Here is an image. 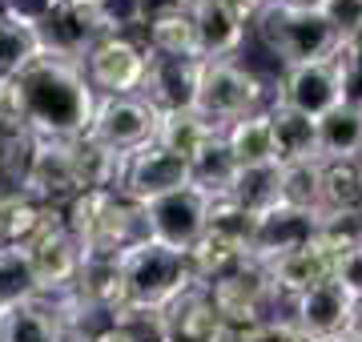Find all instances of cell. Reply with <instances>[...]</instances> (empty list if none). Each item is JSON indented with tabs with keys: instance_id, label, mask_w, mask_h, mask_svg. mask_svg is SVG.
<instances>
[{
	"instance_id": "30",
	"label": "cell",
	"mask_w": 362,
	"mask_h": 342,
	"mask_svg": "<svg viewBox=\"0 0 362 342\" xmlns=\"http://www.w3.org/2000/svg\"><path fill=\"white\" fill-rule=\"evenodd\" d=\"M73 158H77L81 194H85V189H117L121 158H125V153H109L101 145H93L89 137H77V141H73Z\"/></svg>"
},
{
	"instance_id": "1",
	"label": "cell",
	"mask_w": 362,
	"mask_h": 342,
	"mask_svg": "<svg viewBox=\"0 0 362 342\" xmlns=\"http://www.w3.org/2000/svg\"><path fill=\"white\" fill-rule=\"evenodd\" d=\"M13 81H16V97H21V117H25V129L33 137L77 141V137L89 133L97 93H93L81 61L45 49Z\"/></svg>"
},
{
	"instance_id": "13",
	"label": "cell",
	"mask_w": 362,
	"mask_h": 342,
	"mask_svg": "<svg viewBox=\"0 0 362 342\" xmlns=\"http://www.w3.org/2000/svg\"><path fill=\"white\" fill-rule=\"evenodd\" d=\"M25 254H28V266H33V278H37V294H65V290H73V282L81 274V246L77 237L69 234L65 210L28 242Z\"/></svg>"
},
{
	"instance_id": "2",
	"label": "cell",
	"mask_w": 362,
	"mask_h": 342,
	"mask_svg": "<svg viewBox=\"0 0 362 342\" xmlns=\"http://www.w3.org/2000/svg\"><path fill=\"white\" fill-rule=\"evenodd\" d=\"M117 270H121V298H125L121 310H169L194 286L189 258L169 246H157L149 237L117 254Z\"/></svg>"
},
{
	"instance_id": "49",
	"label": "cell",
	"mask_w": 362,
	"mask_h": 342,
	"mask_svg": "<svg viewBox=\"0 0 362 342\" xmlns=\"http://www.w3.org/2000/svg\"><path fill=\"white\" fill-rule=\"evenodd\" d=\"M81 4H89V0H81Z\"/></svg>"
},
{
	"instance_id": "22",
	"label": "cell",
	"mask_w": 362,
	"mask_h": 342,
	"mask_svg": "<svg viewBox=\"0 0 362 342\" xmlns=\"http://www.w3.org/2000/svg\"><path fill=\"white\" fill-rule=\"evenodd\" d=\"M270 129H274V153L278 165H298V161H322L318 158V121L306 113H294L274 101L270 109Z\"/></svg>"
},
{
	"instance_id": "44",
	"label": "cell",
	"mask_w": 362,
	"mask_h": 342,
	"mask_svg": "<svg viewBox=\"0 0 362 342\" xmlns=\"http://www.w3.org/2000/svg\"><path fill=\"white\" fill-rule=\"evenodd\" d=\"M93 342H141V338H137L133 330H125V326H113V322H109L105 330H97V334H93Z\"/></svg>"
},
{
	"instance_id": "16",
	"label": "cell",
	"mask_w": 362,
	"mask_h": 342,
	"mask_svg": "<svg viewBox=\"0 0 362 342\" xmlns=\"http://www.w3.org/2000/svg\"><path fill=\"white\" fill-rule=\"evenodd\" d=\"M350 310H354V294L338 278H326V282H318L294 298V330L306 342L334 338L346 330Z\"/></svg>"
},
{
	"instance_id": "29",
	"label": "cell",
	"mask_w": 362,
	"mask_h": 342,
	"mask_svg": "<svg viewBox=\"0 0 362 342\" xmlns=\"http://www.w3.org/2000/svg\"><path fill=\"white\" fill-rule=\"evenodd\" d=\"M40 53H45V40H40L37 25H25V20L0 13V77H16Z\"/></svg>"
},
{
	"instance_id": "38",
	"label": "cell",
	"mask_w": 362,
	"mask_h": 342,
	"mask_svg": "<svg viewBox=\"0 0 362 342\" xmlns=\"http://www.w3.org/2000/svg\"><path fill=\"white\" fill-rule=\"evenodd\" d=\"M0 133H25L21 97H16V81L13 77H0Z\"/></svg>"
},
{
	"instance_id": "31",
	"label": "cell",
	"mask_w": 362,
	"mask_h": 342,
	"mask_svg": "<svg viewBox=\"0 0 362 342\" xmlns=\"http://www.w3.org/2000/svg\"><path fill=\"white\" fill-rule=\"evenodd\" d=\"M37 294V278L21 246H0V318Z\"/></svg>"
},
{
	"instance_id": "37",
	"label": "cell",
	"mask_w": 362,
	"mask_h": 342,
	"mask_svg": "<svg viewBox=\"0 0 362 342\" xmlns=\"http://www.w3.org/2000/svg\"><path fill=\"white\" fill-rule=\"evenodd\" d=\"M318 13L330 20V28L338 33V40L362 37V0H326Z\"/></svg>"
},
{
	"instance_id": "6",
	"label": "cell",
	"mask_w": 362,
	"mask_h": 342,
	"mask_svg": "<svg viewBox=\"0 0 362 342\" xmlns=\"http://www.w3.org/2000/svg\"><path fill=\"white\" fill-rule=\"evenodd\" d=\"M214 194L197 189V185H181L165 198H153L141 206V222H145V237L157 246H169L177 254H189L202 242L209 225V210H214Z\"/></svg>"
},
{
	"instance_id": "35",
	"label": "cell",
	"mask_w": 362,
	"mask_h": 342,
	"mask_svg": "<svg viewBox=\"0 0 362 342\" xmlns=\"http://www.w3.org/2000/svg\"><path fill=\"white\" fill-rule=\"evenodd\" d=\"M93 20L101 28V37H125L133 28L145 25L141 0H89Z\"/></svg>"
},
{
	"instance_id": "25",
	"label": "cell",
	"mask_w": 362,
	"mask_h": 342,
	"mask_svg": "<svg viewBox=\"0 0 362 342\" xmlns=\"http://www.w3.org/2000/svg\"><path fill=\"white\" fill-rule=\"evenodd\" d=\"M218 125H209L197 109H177V113H161L157 121V145L169 149V153H177V158H194L202 153L214 137H218Z\"/></svg>"
},
{
	"instance_id": "4",
	"label": "cell",
	"mask_w": 362,
	"mask_h": 342,
	"mask_svg": "<svg viewBox=\"0 0 362 342\" xmlns=\"http://www.w3.org/2000/svg\"><path fill=\"white\" fill-rule=\"evenodd\" d=\"M258 37L286 69L290 65H310V61H326L338 53V33L330 28L322 13L310 8H294L286 0H270L258 13Z\"/></svg>"
},
{
	"instance_id": "23",
	"label": "cell",
	"mask_w": 362,
	"mask_h": 342,
	"mask_svg": "<svg viewBox=\"0 0 362 342\" xmlns=\"http://www.w3.org/2000/svg\"><path fill=\"white\" fill-rule=\"evenodd\" d=\"M318 158L362 161V101H342L318 121Z\"/></svg>"
},
{
	"instance_id": "12",
	"label": "cell",
	"mask_w": 362,
	"mask_h": 342,
	"mask_svg": "<svg viewBox=\"0 0 362 342\" xmlns=\"http://www.w3.org/2000/svg\"><path fill=\"white\" fill-rule=\"evenodd\" d=\"M81 65L97 97H129V93H141L149 49H141L129 37H101Z\"/></svg>"
},
{
	"instance_id": "27",
	"label": "cell",
	"mask_w": 362,
	"mask_h": 342,
	"mask_svg": "<svg viewBox=\"0 0 362 342\" xmlns=\"http://www.w3.org/2000/svg\"><path fill=\"white\" fill-rule=\"evenodd\" d=\"M238 161H233L230 145H226V137H214V141L202 149V153H194L189 158V182L197 185V189H206V194H214V198H230L233 182H238Z\"/></svg>"
},
{
	"instance_id": "10",
	"label": "cell",
	"mask_w": 362,
	"mask_h": 342,
	"mask_svg": "<svg viewBox=\"0 0 362 342\" xmlns=\"http://www.w3.org/2000/svg\"><path fill=\"white\" fill-rule=\"evenodd\" d=\"M21 189H28L37 201L65 210L69 201L81 194L77 182V158H73V141H57V137H33L25 173H21Z\"/></svg>"
},
{
	"instance_id": "42",
	"label": "cell",
	"mask_w": 362,
	"mask_h": 342,
	"mask_svg": "<svg viewBox=\"0 0 362 342\" xmlns=\"http://www.w3.org/2000/svg\"><path fill=\"white\" fill-rule=\"evenodd\" d=\"M254 342H306L294 330V322H266V326L254 334Z\"/></svg>"
},
{
	"instance_id": "7",
	"label": "cell",
	"mask_w": 362,
	"mask_h": 342,
	"mask_svg": "<svg viewBox=\"0 0 362 342\" xmlns=\"http://www.w3.org/2000/svg\"><path fill=\"white\" fill-rule=\"evenodd\" d=\"M157 113L141 93H129V97H97V109H93L89 121V137L93 145H101L109 153H133V149H145V145L157 141Z\"/></svg>"
},
{
	"instance_id": "45",
	"label": "cell",
	"mask_w": 362,
	"mask_h": 342,
	"mask_svg": "<svg viewBox=\"0 0 362 342\" xmlns=\"http://www.w3.org/2000/svg\"><path fill=\"white\" fill-rule=\"evenodd\" d=\"M346 334L362 342V298H354V310H350V322H346Z\"/></svg>"
},
{
	"instance_id": "48",
	"label": "cell",
	"mask_w": 362,
	"mask_h": 342,
	"mask_svg": "<svg viewBox=\"0 0 362 342\" xmlns=\"http://www.w3.org/2000/svg\"><path fill=\"white\" fill-rule=\"evenodd\" d=\"M157 342H181V338H173V334H165V338H157Z\"/></svg>"
},
{
	"instance_id": "11",
	"label": "cell",
	"mask_w": 362,
	"mask_h": 342,
	"mask_svg": "<svg viewBox=\"0 0 362 342\" xmlns=\"http://www.w3.org/2000/svg\"><path fill=\"white\" fill-rule=\"evenodd\" d=\"M342 101H350V93H346V77H342L334 57L310 61V65H290L282 73V81H278V105L294 109V113H306L314 121H322Z\"/></svg>"
},
{
	"instance_id": "40",
	"label": "cell",
	"mask_w": 362,
	"mask_h": 342,
	"mask_svg": "<svg viewBox=\"0 0 362 342\" xmlns=\"http://www.w3.org/2000/svg\"><path fill=\"white\" fill-rule=\"evenodd\" d=\"M334 278L350 290V294H354V298H362V246H354V250H346L342 258H338V262H334Z\"/></svg>"
},
{
	"instance_id": "41",
	"label": "cell",
	"mask_w": 362,
	"mask_h": 342,
	"mask_svg": "<svg viewBox=\"0 0 362 342\" xmlns=\"http://www.w3.org/2000/svg\"><path fill=\"white\" fill-rule=\"evenodd\" d=\"M197 0H141L145 8V25L149 20H157V16H177V13H189Z\"/></svg>"
},
{
	"instance_id": "28",
	"label": "cell",
	"mask_w": 362,
	"mask_h": 342,
	"mask_svg": "<svg viewBox=\"0 0 362 342\" xmlns=\"http://www.w3.org/2000/svg\"><path fill=\"white\" fill-rule=\"evenodd\" d=\"M230 201H238L254 218L274 210V206H282V165H250V170H238Z\"/></svg>"
},
{
	"instance_id": "21",
	"label": "cell",
	"mask_w": 362,
	"mask_h": 342,
	"mask_svg": "<svg viewBox=\"0 0 362 342\" xmlns=\"http://www.w3.org/2000/svg\"><path fill=\"white\" fill-rule=\"evenodd\" d=\"M334 254L322 250L318 246V237H314L306 250H294L286 254V258H274L266 270H270V282L278 294H290V298H298V294H306L310 286H318V282H326V278H334Z\"/></svg>"
},
{
	"instance_id": "19",
	"label": "cell",
	"mask_w": 362,
	"mask_h": 342,
	"mask_svg": "<svg viewBox=\"0 0 362 342\" xmlns=\"http://www.w3.org/2000/svg\"><path fill=\"white\" fill-rule=\"evenodd\" d=\"M194 28H197V53L202 61H230L242 40H246V25L221 4V0H197L194 8Z\"/></svg>"
},
{
	"instance_id": "20",
	"label": "cell",
	"mask_w": 362,
	"mask_h": 342,
	"mask_svg": "<svg viewBox=\"0 0 362 342\" xmlns=\"http://www.w3.org/2000/svg\"><path fill=\"white\" fill-rule=\"evenodd\" d=\"M165 326H169V334L181 338V342H218L226 318H221V310L214 306L209 290L194 282V286L165 310Z\"/></svg>"
},
{
	"instance_id": "36",
	"label": "cell",
	"mask_w": 362,
	"mask_h": 342,
	"mask_svg": "<svg viewBox=\"0 0 362 342\" xmlns=\"http://www.w3.org/2000/svg\"><path fill=\"white\" fill-rule=\"evenodd\" d=\"M28 149H33V133H0V182H16L25 173Z\"/></svg>"
},
{
	"instance_id": "46",
	"label": "cell",
	"mask_w": 362,
	"mask_h": 342,
	"mask_svg": "<svg viewBox=\"0 0 362 342\" xmlns=\"http://www.w3.org/2000/svg\"><path fill=\"white\" fill-rule=\"evenodd\" d=\"M286 4H294V8H310V13H318L326 0H286Z\"/></svg>"
},
{
	"instance_id": "39",
	"label": "cell",
	"mask_w": 362,
	"mask_h": 342,
	"mask_svg": "<svg viewBox=\"0 0 362 342\" xmlns=\"http://www.w3.org/2000/svg\"><path fill=\"white\" fill-rule=\"evenodd\" d=\"M52 4L57 0H0V13L13 16V20H25V25H40L52 13Z\"/></svg>"
},
{
	"instance_id": "51",
	"label": "cell",
	"mask_w": 362,
	"mask_h": 342,
	"mask_svg": "<svg viewBox=\"0 0 362 342\" xmlns=\"http://www.w3.org/2000/svg\"><path fill=\"white\" fill-rule=\"evenodd\" d=\"M358 165H362V161H358Z\"/></svg>"
},
{
	"instance_id": "33",
	"label": "cell",
	"mask_w": 362,
	"mask_h": 342,
	"mask_svg": "<svg viewBox=\"0 0 362 342\" xmlns=\"http://www.w3.org/2000/svg\"><path fill=\"white\" fill-rule=\"evenodd\" d=\"M282 206L322 218V161L282 165Z\"/></svg>"
},
{
	"instance_id": "18",
	"label": "cell",
	"mask_w": 362,
	"mask_h": 342,
	"mask_svg": "<svg viewBox=\"0 0 362 342\" xmlns=\"http://www.w3.org/2000/svg\"><path fill=\"white\" fill-rule=\"evenodd\" d=\"M65 314L57 294H33L0 318V342H61Z\"/></svg>"
},
{
	"instance_id": "15",
	"label": "cell",
	"mask_w": 362,
	"mask_h": 342,
	"mask_svg": "<svg viewBox=\"0 0 362 342\" xmlns=\"http://www.w3.org/2000/svg\"><path fill=\"white\" fill-rule=\"evenodd\" d=\"M197 81H202V61H197V57H161V53H149L145 81H141V97L157 109V113L194 109Z\"/></svg>"
},
{
	"instance_id": "17",
	"label": "cell",
	"mask_w": 362,
	"mask_h": 342,
	"mask_svg": "<svg viewBox=\"0 0 362 342\" xmlns=\"http://www.w3.org/2000/svg\"><path fill=\"white\" fill-rule=\"evenodd\" d=\"M37 33L49 53L73 57V61H85V53L101 40V28L93 20V8L81 4V0H57L52 13L37 25Z\"/></svg>"
},
{
	"instance_id": "8",
	"label": "cell",
	"mask_w": 362,
	"mask_h": 342,
	"mask_svg": "<svg viewBox=\"0 0 362 342\" xmlns=\"http://www.w3.org/2000/svg\"><path fill=\"white\" fill-rule=\"evenodd\" d=\"M206 290H209V298H214V306L221 310V318L233 322V326H266L270 322L266 318V306L278 298V290L270 282V270L258 258L238 262L230 274L218 278Z\"/></svg>"
},
{
	"instance_id": "43",
	"label": "cell",
	"mask_w": 362,
	"mask_h": 342,
	"mask_svg": "<svg viewBox=\"0 0 362 342\" xmlns=\"http://www.w3.org/2000/svg\"><path fill=\"white\" fill-rule=\"evenodd\" d=\"M221 4H226V8H230V13L238 16V20H242V25H254L266 0H221Z\"/></svg>"
},
{
	"instance_id": "3",
	"label": "cell",
	"mask_w": 362,
	"mask_h": 342,
	"mask_svg": "<svg viewBox=\"0 0 362 342\" xmlns=\"http://www.w3.org/2000/svg\"><path fill=\"white\" fill-rule=\"evenodd\" d=\"M65 225L77 237L81 258H117L145 237L141 206L125 201L117 189H85L65 206Z\"/></svg>"
},
{
	"instance_id": "32",
	"label": "cell",
	"mask_w": 362,
	"mask_h": 342,
	"mask_svg": "<svg viewBox=\"0 0 362 342\" xmlns=\"http://www.w3.org/2000/svg\"><path fill=\"white\" fill-rule=\"evenodd\" d=\"M149 53H161V57H197V28H194V16L189 13H177V16H157L149 20Z\"/></svg>"
},
{
	"instance_id": "24",
	"label": "cell",
	"mask_w": 362,
	"mask_h": 342,
	"mask_svg": "<svg viewBox=\"0 0 362 342\" xmlns=\"http://www.w3.org/2000/svg\"><path fill=\"white\" fill-rule=\"evenodd\" d=\"M226 145H230L233 161L250 170V165H278V153H274V129H270V113H250V117L233 121L221 129Z\"/></svg>"
},
{
	"instance_id": "14",
	"label": "cell",
	"mask_w": 362,
	"mask_h": 342,
	"mask_svg": "<svg viewBox=\"0 0 362 342\" xmlns=\"http://www.w3.org/2000/svg\"><path fill=\"white\" fill-rule=\"evenodd\" d=\"M318 213L294 210V206H274V210L254 218V237H250V258L270 266L274 258H286L294 250H306L318 237Z\"/></svg>"
},
{
	"instance_id": "47",
	"label": "cell",
	"mask_w": 362,
	"mask_h": 342,
	"mask_svg": "<svg viewBox=\"0 0 362 342\" xmlns=\"http://www.w3.org/2000/svg\"><path fill=\"white\" fill-rule=\"evenodd\" d=\"M322 342H358V338H354V334H346V330H342V334H334V338H322Z\"/></svg>"
},
{
	"instance_id": "9",
	"label": "cell",
	"mask_w": 362,
	"mask_h": 342,
	"mask_svg": "<svg viewBox=\"0 0 362 342\" xmlns=\"http://www.w3.org/2000/svg\"><path fill=\"white\" fill-rule=\"evenodd\" d=\"M181 185H194L189 182V161L169 153L161 145H145V149H133L121 158V177H117V194L133 206H145L153 198H165Z\"/></svg>"
},
{
	"instance_id": "50",
	"label": "cell",
	"mask_w": 362,
	"mask_h": 342,
	"mask_svg": "<svg viewBox=\"0 0 362 342\" xmlns=\"http://www.w3.org/2000/svg\"><path fill=\"white\" fill-rule=\"evenodd\" d=\"M266 4H270V0H266Z\"/></svg>"
},
{
	"instance_id": "26",
	"label": "cell",
	"mask_w": 362,
	"mask_h": 342,
	"mask_svg": "<svg viewBox=\"0 0 362 342\" xmlns=\"http://www.w3.org/2000/svg\"><path fill=\"white\" fill-rule=\"evenodd\" d=\"M322 213H330V218L362 213V165L358 161H322Z\"/></svg>"
},
{
	"instance_id": "34",
	"label": "cell",
	"mask_w": 362,
	"mask_h": 342,
	"mask_svg": "<svg viewBox=\"0 0 362 342\" xmlns=\"http://www.w3.org/2000/svg\"><path fill=\"white\" fill-rule=\"evenodd\" d=\"M209 237H218L226 246H238V250L250 254V237H254V213H246L238 201L230 198H218L214 210H209V225H206Z\"/></svg>"
},
{
	"instance_id": "5",
	"label": "cell",
	"mask_w": 362,
	"mask_h": 342,
	"mask_svg": "<svg viewBox=\"0 0 362 342\" xmlns=\"http://www.w3.org/2000/svg\"><path fill=\"white\" fill-rule=\"evenodd\" d=\"M262 101H266V85L250 69L233 65V61H202L194 109L209 125L226 129L250 113H262Z\"/></svg>"
}]
</instances>
